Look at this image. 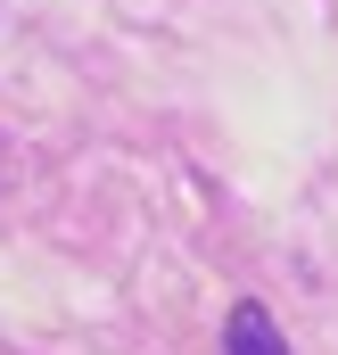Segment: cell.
<instances>
[{"label": "cell", "instance_id": "obj_1", "mask_svg": "<svg viewBox=\"0 0 338 355\" xmlns=\"http://www.w3.org/2000/svg\"><path fill=\"white\" fill-rule=\"evenodd\" d=\"M223 355H289V339H281V322H272L256 297H240V306L223 314Z\"/></svg>", "mask_w": 338, "mask_h": 355}]
</instances>
